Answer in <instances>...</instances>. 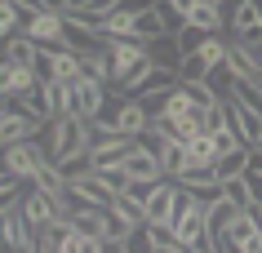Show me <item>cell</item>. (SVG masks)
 <instances>
[{
    "instance_id": "8992f818",
    "label": "cell",
    "mask_w": 262,
    "mask_h": 253,
    "mask_svg": "<svg viewBox=\"0 0 262 253\" xmlns=\"http://www.w3.org/2000/svg\"><path fill=\"white\" fill-rule=\"evenodd\" d=\"M40 129L45 120H36L31 111H23L18 102H9V111L0 116V142L9 147V142H31V138H40Z\"/></svg>"
},
{
    "instance_id": "ffe728a7",
    "label": "cell",
    "mask_w": 262,
    "mask_h": 253,
    "mask_svg": "<svg viewBox=\"0 0 262 253\" xmlns=\"http://www.w3.org/2000/svg\"><path fill=\"white\" fill-rule=\"evenodd\" d=\"M80 67H84V76H94V80H102V84H111V80H116V76H111L107 44H102V49H94V54H80Z\"/></svg>"
},
{
    "instance_id": "cb8c5ba5",
    "label": "cell",
    "mask_w": 262,
    "mask_h": 253,
    "mask_svg": "<svg viewBox=\"0 0 262 253\" xmlns=\"http://www.w3.org/2000/svg\"><path fill=\"white\" fill-rule=\"evenodd\" d=\"M18 31H23V9H18V0H5L0 5V44L9 36H18Z\"/></svg>"
},
{
    "instance_id": "83f0119b",
    "label": "cell",
    "mask_w": 262,
    "mask_h": 253,
    "mask_svg": "<svg viewBox=\"0 0 262 253\" xmlns=\"http://www.w3.org/2000/svg\"><path fill=\"white\" fill-rule=\"evenodd\" d=\"M222 196L227 200H235L240 209H249L253 200H249V187H245V178H222Z\"/></svg>"
},
{
    "instance_id": "52a82bcc",
    "label": "cell",
    "mask_w": 262,
    "mask_h": 253,
    "mask_svg": "<svg viewBox=\"0 0 262 253\" xmlns=\"http://www.w3.org/2000/svg\"><path fill=\"white\" fill-rule=\"evenodd\" d=\"M23 36H31L36 44H62V14H49V9L23 14Z\"/></svg>"
},
{
    "instance_id": "6da1fadb",
    "label": "cell",
    "mask_w": 262,
    "mask_h": 253,
    "mask_svg": "<svg viewBox=\"0 0 262 253\" xmlns=\"http://www.w3.org/2000/svg\"><path fill=\"white\" fill-rule=\"evenodd\" d=\"M89 142H94V129H89V120H80V116H58V120H49V133H45V155H49V165H62V160H71V155L89 151Z\"/></svg>"
},
{
    "instance_id": "ba28073f",
    "label": "cell",
    "mask_w": 262,
    "mask_h": 253,
    "mask_svg": "<svg viewBox=\"0 0 262 253\" xmlns=\"http://www.w3.org/2000/svg\"><path fill=\"white\" fill-rule=\"evenodd\" d=\"M222 107H227V125L240 133V142H245V147H258V138H262V116L249 111V107H240L235 98H227Z\"/></svg>"
},
{
    "instance_id": "277c9868",
    "label": "cell",
    "mask_w": 262,
    "mask_h": 253,
    "mask_svg": "<svg viewBox=\"0 0 262 253\" xmlns=\"http://www.w3.org/2000/svg\"><path fill=\"white\" fill-rule=\"evenodd\" d=\"M107 98H111V89L102 80H94V76H76V80H71V116L98 120L102 107H107Z\"/></svg>"
},
{
    "instance_id": "5bb4252c",
    "label": "cell",
    "mask_w": 262,
    "mask_h": 253,
    "mask_svg": "<svg viewBox=\"0 0 262 253\" xmlns=\"http://www.w3.org/2000/svg\"><path fill=\"white\" fill-rule=\"evenodd\" d=\"M227 67H231L235 76H262V62L249 54L245 44H235V40H227Z\"/></svg>"
},
{
    "instance_id": "4316f807",
    "label": "cell",
    "mask_w": 262,
    "mask_h": 253,
    "mask_svg": "<svg viewBox=\"0 0 262 253\" xmlns=\"http://www.w3.org/2000/svg\"><path fill=\"white\" fill-rule=\"evenodd\" d=\"M195 5H200V0H160V14H165L169 22H173V18H178V22H187Z\"/></svg>"
},
{
    "instance_id": "4dcf8cb0",
    "label": "cell",
    "mask_w": 262,
    "mask_h": 253,
    "mask_svg": "<svg viewBox=\"0 0 262 253\" xmlns=\"http://www.w3.org/2000/svg\"><path fill=\"white\" fill-rule=\"evenodd\" d=\"M98 253H129V244H124V236H107L98 244Z\"/></svg>"
},
{
    "instance_id": "5b68a950",
    "label": "cell",
    "mask_w": 262,
    "mask_h": 253,
    "mask_svg": "<svg viewBox=\"0 0 262 253\" xmlns=\"http://www.w3.org/2000/svg\"><path fill=\"white\" fill-rule=\"evenodd\" d=\"M40 80H76L84 76L80 67V54L71 49V44H40Z\"/></svg>"
},
{
    "instance_id": "9a60e30c",
    "label": "cell",
    "mask_w": 262,
    "mask_h": 253,
    "mask_svg": "<svg viewBox=\"0 0 262 253\" xmlns=\"http://www.w3.org/2000/svg\"><path fill=\"white\" fill-rule=\"evenodd\" d=\"M160 165H165V178H178L182 169H187V142H182V138H165V147H160Z\"/></svg>"
},
{
    "instance_id": "d6a6232c",
    "label": "cell",
    "mask_w": 262,
    "mask_h": 253,
    "mask_svg": "<svg viewBox=\"0 0 262 253\" xmlns=\"http://www.w3.org/2000/svg\"><path fill=\"white\" fill-rule=\"evenodd\" d=\"M0 155H5V142H0Z\"/></svg>"
},
{
    "instance_id": "f546056e",
    "label": "cell",
    "mask_w": 262,
    "mask_h": 253,
    "mask_svg": "<svg viewBox=\"0 0 262 253\" xmlns=\"http://www.w3.org/2000/svg\"><path fill=\"white\" fill-rule=\"evenodd\" d=\"M240 178H245V187H249V200H253V204H262V169H253V165H249L245 173H240Z\"/></svg>"
},
{
    "instance_id": "2e32d148",
    "label": "cell",
    "mask_w": 262,
    "mask_h": 253,
    "mask_svg": "<svg viewBox=\"0 0 262 253\" xmlns=\"http://www.w3.org/2000/svg\"><path fill=\"white\" fill-rule=\"evenodd\" d=\"M18 107H23V111H31L36 120H45V125L54 120V116H49V94H45V80H36V84H31L27 94L18 98Z\"/></svg>"
},
{
    "instance_id": "603a6c76",
    "label": "cell",
    "mask_w": 262,
    "mask_h": 253,
    "mask_svg": "<svg viewBox=\"0 0 262 253\" xmlns=\"http://www.w3.org/2000/svg\"><path fill=\"white\" fill-rule=\"evenodd\" d=\"M94 173L102 178V187H107V191H116V196H124V191H129V182H134L124 165H98Z\"/></svg>"
},
{
    "instance_id": "ac0fdd59",
    "label": "cell",
    "mask_w": 262,
    "mask_h": 253,
    "mask_svg": "<svg viewBox=\"0 0 262 253\" xmlns=\"http://www.w3.org/2000/svg\"><path fill=\"white\" fill-rule=\"evenodd\" d=\"M249 160H253V147H235V151H227L213 169H218V178H240L249 169Z\"/></svg>"
},
{
    "instance_id": "d6986e66",
    "label": "cell",
    "mask_w": 262,
    "mask_h": 253,
    "mask_svg": "<svg viewBox=\"0 0 262 253\" xmlns=\"http://www.w3.org/2000/svg\"><path fill=\"white\" fill-rule=\"evenodd\" d=\"M205 40H209V31H205V27H195V22H182L178 36H173V44H178V54H182V58H187V54H200V49H205Z\"/></svg>"
},
{
    "instance_id": "30bf717a",
    "label": "cell",
    "mask_w": 262,
    "mask_h": 253,
    "mask_svg": "<svg viewBox=\"0 0 262 253\" xmlns=\"http://www.w3.org/2000/svg\"><path fill=\"white\" fill-rule=\"evenodd\" d=\"M124 169H129V178H142V182H160L165 178V165H160V155L147 151V147H134V151L124 155Z\"/></svg>"
},
{
    "instance_id": "7c38bea8",
    "label": "cell",
    "mask_w": 262,
    "mask_h": 253,
    "mask_svg": "<svg viewBox=\"0 0 262 253\" xmlns=\"http://www.w3.org/2000/svg\"><path fill=\"white\" fill-rule=\"evenodd\" d=\"M5 58H14L18 67H31V71H36V67H40V44L18 31V36H9V40H5Z\"/></svg>"
},
{
    "instance_id": "9c48e42d",
    "label": "cell",
    "mask_w": 262,
    "mask_h": 253,
    "mask_svg": "<svg viewBox=\"0 0 262 253\" xmlns=\"http://www.w3.org/2000/svg\"><path fill=\"white\" fill-rule=\"evenodd\" d=\"M173 204H178V182L173 178H160V182L151 187V196H147V222H169L173 218Z\"/></svg>"
},
{
    "instance_id": "484cf974",
    "label": "cell",
    "mask_w": 262,
    "mask_h": 253,
    "mask_svg": "<svg viewBox=\"0 0 262 253\" xmlns=\"http://www.w3.org/2000/svg\"><path fill=\"white\" fill-rule=\"evenodd\" d=\"M178 76H182V80H209V62L200 54H187V58H182V67H178Z\"/></svg>"
},
{
    "instance_id": "f1b7e54d",
    "label": "cell",
    "mask_w": 262,
    "mask_h": 253,
    "mask_svg": "<svg viewBox=\"0 0 262 253\" xmlns=\"http://www.w3.org/2000/svg\"><path fill=\"white\" fill-rule=\"evenodd\" d=\"M124 244H129V253H156V244H151V231H147V226H134V231L124 236Z\"/></svg>"
},
{
    "instance_id": "3957f363",
    "label": "cell",
    "mask_w": 262,
    "mask_h": 253,
    "mask_svg": "<svg viewBox=\"0 0 262 253\" xmlns=\"http://www.w3.org/2000/svg\"><path fill=\"white\" fill-rule=\"evenodd\" d=\"M0 160H5V169L14 173L18 182H36V178H40V169L49 165V155H45L40 138H31V142H9Z\"/></svg>"
},
{
    "instance_id": "1f68e13d",
    "label": "cell",
    "mask_w": 262,
    "mask_h": 253,
    "mask_svg": "<svg viewBox=\"0 0 262 253\" xmlns=\"http://www.w3.org/2000/svg\"><path fill=\"white\" fill-rule=\"evenodd\" d=\"M253 151H262V138H258V147H253Z\"/></svg>"
},
{
    "instance_id": "e575fe53",
    "label": "cell",
    "mask_w": 262,
    "mask_h": 253,
    "mask_svg": "<svg viewBox=\"0 0 262 253\" xmlns=\"http://www.w3.org/2000/svg\"><path fill=\"white\" fill-rule=\"evenodd\" d=\"M0 5H5V0H0Z\"/></svg>"
},
{
    "instance_id": "44dd1931",
    "label": "cell",
    "mask_w": 262,
    "mask_h": 253,
    "mask_svg": "<svg viewBox=\"0 0 262 253\" xmlns=\"http://www.w3.org/2000/svg\"><path fill=\"white\" fill-rule=\"evenodd\" d=\"M98 244H102V240H94V236H84V231H76V226H67L62 240H58V253H98Z\"/></svg>"
},
{
    "instance_id": "8fae6325",
    "label": "cell",
    "mask_w": 262,
    "mask_h": 253,
    "mask_svg": "<svg viewBox=\"0 0 262 253\" xmlns=\"http://www.w3.org/2000/svg\"><path fill=\"white\" fill-rule=\"evenodd\" d=\"M165 36H169V18L160 14V0H156L151 9H142V14L134 18V40L156 44V40H165Z\"/></svg>"
},
{
    "instance_id": "7402d4cb",
    "label": "cell",
    "mask_w": 262,
    "mask_h": 253,
    "mask_svg": "<svg viewBox=\"0 0 262 253\" xmlns=\"http://www.w3.org/2000/svg\"><path fill=\"white\" fill-rule=\"evenodd\" d=\"M187 22H195V27H205L209 36H222V14H218V5H209V0H200V5H195Z\"/></svg>"
},
{
    "instance_id": "d4e9b609",
    "label": "cell",
    "mask_w": 262,
    "mask_h": 253,
    "mask_svg": "<svg viewBox=\"0 0 262 253\" xmlns=\"http://www.w3.org/2000/svg\"><path fill=\"white\" fill-rule=\"evenodd\" d=\"M173 89H178V84H173ZM173 89H151V94H138V102H142V111L151 116H165V107H169V94H173Z\"/></svg>"
},
{
    "instance_id": "4fadbf2b",
    "label": "cell",
    "mask_w": 262,
    "mask_h": 253,
    "mask_svg": "<svg viewBox=\"0 0 262 253\" xmlns=\"http://www.w3.org/2000/svg\"><path fill=\"white\" fill-rule=\"evenodd\" d=\"M71 226H76V231H84V236H94V240H107V209L84 204V209L71 213Z\"/></svg>"
},
{
    "instance_id": "836d02e7",
    "label": "cell",
    "mask_w": 262,
    "mask_h": 253,
    "mask_svg": "<svg viewBox=\"0 0 262 253\" xmlns=\"http://www.w3.org/2000/svg\"><path fill=\"white\" fill-rule=\"evenodd\" d=\"M209 5H218V0H209Z\"/></svg>"
},
{
    "instance_id": "7a4b0ae2",
    "label": "cell",
    "mask_w": 262,
    "mask_h": 253,
    "mask_svg": "<svg viewBox=\"0 0 262 253\" xmlns=\"http://www.w3.org/2000/svg\"><path fill=\"white\" fill-rule=\"evenodd\" d=\"M23 213H27V222L36 226V231H45V226H54V222H67V204H62L54 191L36 187V182L23 187Z\"/></svg>"
},
{
    "instance_id": "e0dca14e",
    "label": "cell",
    "mask_w": 262,
    "mask_h": 253,
    "mask_svg": "<svg viewBox=\"0 0 262 253\" xmlns=\"http://www.w3.org/2000/svg\"><path fill=\"white\" fill-rule=\"evenodd\" d=\"M235 213H240V204H235V200H227V196H218V200H209V204H205V218H209V226H213V231H227Z\"/></svg>"
}]
</instances>
